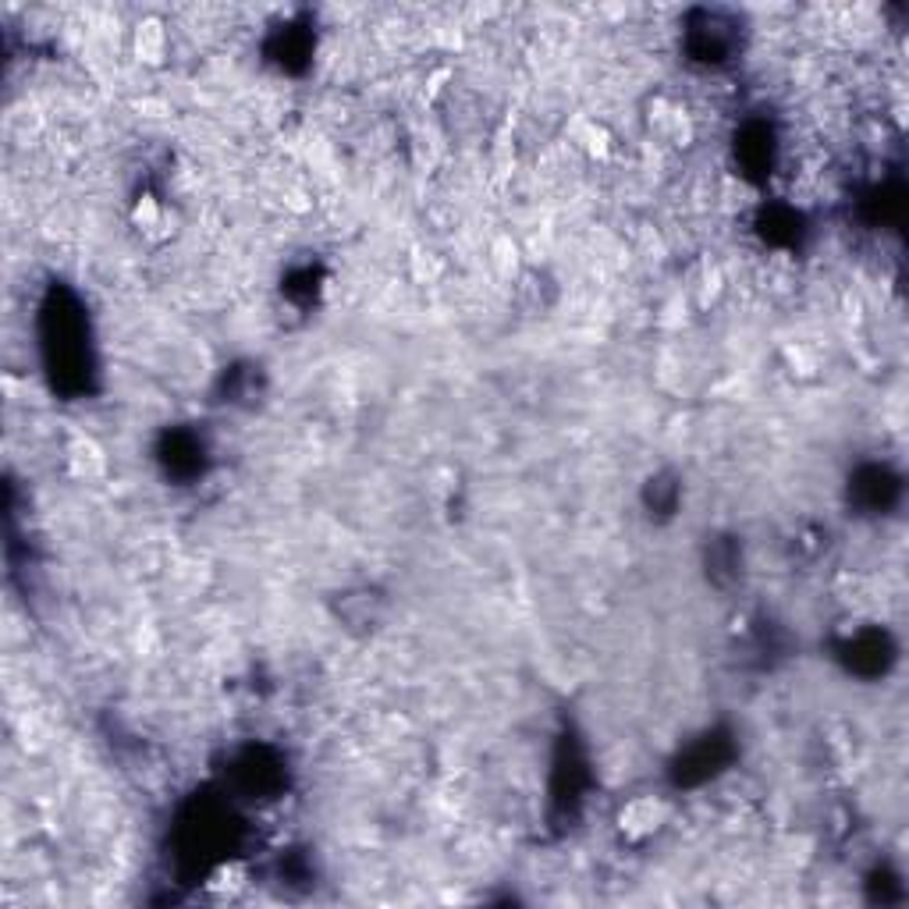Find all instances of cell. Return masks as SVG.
I'll return each mask as SVG.
<instances>
[{"mask_svg": "<svg viewBox=\"0 0 909 909\" xmlns=\"http://www.w3.org/2000/svg\"><path fill=\"white\" fill-rule=\"evenodd\" d=\"M615 824H618L621 838L644 842L650 835H658L665 824H668V806L658 796H636V800H629L626 806H621Z\"/></svg>", "mask_w": 909, "mask_h": 909, "instance_id": "obj_1", "label": "cell"}, {"mask_svg": "<svg viewBox=\"0 0 909 909\" xmlns=\"http://www.w3.org/2000/svg\"><path fill=\"white\" fill-rule=\"evenodd\" d=\"M647 111H650L647 114V125H650V132L661 143L676 146V149H686V146L697 143V125H693V117H689L682 107L668 104V100L658 96V100H650Z\"/></svg>", "mask_w": 909, "mask_h": 909, "instance_id": "obj_2", "label": "cell"}, {"mask_svg": "<svg viewBox=\"0 0 909 909\" xmlns=\"http://www.w3.org/2000/svg\"><path fill=\"white\" fill-rule=\"evenodd\" d=\"M565 139H568V146L576 149V154H583L586 160H608V157H612V149H615L612 128L604 125V122H597V117H591V114L568 117Z\"/></svg>", "mask_w": 909, "mask_h": 909, "instance_id": "obj_3", "label": "cell"}, {"mask_svg": "<svg viewBox=\"0 0 909 909\" xmlns=\"http://www.w3.org/2000/svg\"><path fill=\"white\" fill-rule=\"evenodd\" d=\"M64 462H69V473L82 483H93L107 473V451L100 448L90 433H75L69 448H64Z\"/></svg>", "mask_w": 909, "mask_h": 909, "instance_id": "obj_4", "label": "cell"}, {"mask_svg": "<svg viewBox=\"0 0 909 909\" xmlns=\"http://www.w3.org/2000/svg\"><path fill=\"white\" fill-rule=\"evenodd\" d=\"M725 271H721V263L714 260H700L693 271L686 278V295L693 302L697 310H711L714 302L725 295Z\"/></svg>", "mask_w": 909, "mask_h": 909, "instance_id": "obj_5", "label": "cell"}, {"mask_svg": "<svg viewBox=\"0 0 909 909\" xmlns=\"http://www.w3.org/2000/svg\"><path fill=\"white\" fill-rule=\"evenodd\" d=\"M132 54H136V61L149 64V69L164 64L167 54H171V36H167V25L160 19H143L136 29H132Z\"/></svg>", "mask_w": 909, "mask_h": 909, "instance_id": "obj_6", "label": "cell"}, {"mask_svg": "<svg viewBox=\"0 0 909 909\" xmlns=\"http://www.w3.org/2000/svg\"><path fill=\"white\" fill-rule=\"evenodd\" d=\"M245 888H249V870H245V864H239V860L213 867V870H210V878L203 881V891H207V896H210V899H221V902L239 899Z\"/></svg>", "mask_w": 909, "mask_h": 909, "instance_id": "obj_7", "label": "cell"}, {"mask_svg": "<svg viewBox=\"0 0 909 909\" xmlns=\"http://www.w3.org/2000/svg\"><path fill=\"white\" fill-rule=\"evenodd\" d=\"M132 228H139L146 239H167V210L157 196H139L136 203H132Z\"/></svg>", "mask_w": 909, "mask_h": 909, "instance_id": "obj_8", "label": "cell"}, {"mask_svg": "<svg viewBox=\"0 0 909 909\" xmlns=\"http://www.w3.org/2000/svg\"><path fill=\"white\" fill-rule=\"evenodd\" d=\"M491 271L501 278V281H515L519 274H523V252H519V245L509 239V234H501V239L491 242Z\"/></svg>", "mask_w": 909, "mask_h": 909, "instance_id": "obj_9", "label": "cell"}, {"mask_svg": "<svg viewBox=\"0 0 909 909\" xmlns=\"http://www.w3.org/2000/svg\"><path fill=\"white\" fill-rule=\"evenodd\" d=\"M409 274L416 284H433L437 278L445 274V260L437 257L433 249H416L409 257Z\"/></svg>", "mask_w": 909, "mask_h": 909, "instance_id": "obj_10", "label": "cell"}, {"mask_svg": "<svg viewBox=\"0 0 909 909\" xmlns=\"http://www.w3.org/2000/svg\"><path fill=\"white\" fill-rule=\"evenodd\" d=\"M785 359H788V366H793V374L803 377V380H811V377L821 374V356L811 345H788Z\"/></svg>", "mask_w": 909, "mask_h": 909, "instance_id": "obj_11", "label": "cell"}]
</instances>
